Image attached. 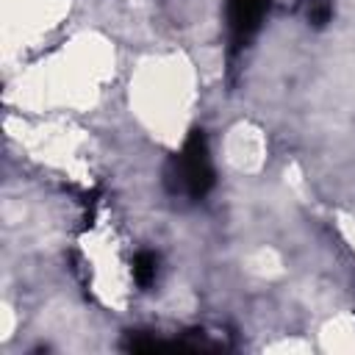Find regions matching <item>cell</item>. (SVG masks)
Here are the masks:
<instances>
[{"label": "cell", "instance_id": "1", "mask_svg": "<svg viewBox=\"0 0 355 355\" xmlns=\"http://www.w3.org/2000/svg\"><path fill=\"white\" fill-rule=\"evenodd\" d=\"M114 67V42L94 31H86L67 39L39 61L28 64L17 75L11 97H17V105L22 111L39 116L89 111L111 83Z\"/></svg>", "mask_w": 355, "mask_h": 355}, {"label": "cell", "instance_id": "2", "mask_svg": "<svg viewBox=\"0 0 355 355\" xmlns=\"http://www.w3.org/2000/svg\"><path fill=\"white\" fill-rule=\"evenodd\" d=\"M200 97V67L186 53L141 58L128 83L130 114L164 147H180Z\"/></svg>", "mask_w": 355, "mask_h": 355}, {"label": "cell", "instance_id": "3", "mask_svg": "<svg viewBox=\"0 0 355 355\" xmlns=\"http://www.w3.org/2000/svg\"><path fill=\"white\" fill-rule=\"evenodd\" d=\"M19 147L42 166L61 172L69 180L89 183L92 175V141L67 116H44L36 122L19 119Z\"/></svg>", "mask_w": 355, "mask_h": 355}, {"label": "cell", "instance_id": "4", "mask_svg": "<svg viewBox=\"0 0 355 355\" xmlns=\"http://www.w3.org/2000/svg\"><path fill=\"white\" fill-rule=\"evenodd\" d=\"M80 250H83V261L89 266V286L94 291V297L114 308L122 311L128 305V294H130V272L128 263L122 261L116 236L111 233L108 225H94L83 239H80Z\"/></svg>", "mask_w": 355, "mask_h": 355}, {"label": "cell", "instance_id": "5", "mask_svg": "<svg viewBox=\"0 0 355 355\" xmlns=\"http://www.w3.org/2000/svg\"><path fill=\"white\" fill-rule=\"evenodd\" d=\"M69 14V0H3V44L6 53L36 47Z\"/></svg>", "mask_w": 355, "mask_h": 355}, {"label": "cell", "instance_id": "6", "mask_svg": "<svg viewBox=\"0 0 355 355\" xmlns=\"http://www.w3.org/2000/svg\"><path fill=\"white\" fill-rule=\"evenodd\" d=\"M219 155L225 158V164L239 172V175H258L266 164L269 155V144H266V133L250 122L241 119L236 125H230L219 141Z\"/></svg>", "mask_w": 355, "mask_h": 355}, {"label": "cell", "instance_id": "7", "mask_svg": "<svg viewBox=\"0 0 355 355\" xmlns=\"http://www.w3.org/2000/svg\"><path fill=\"white\" fill-rule=\"evenodd\" d=\"M319 341L330 352H355V316L352 313L330 316L319 330Z\"/></svg>", "mask_w": 355, "mask_h": 355}, {"label": "cell", "instance_id": "8", "mask_svg": "<svg viewBox=\"0 0 355 355\" xmlns=\"http://www.w3.org/2000/svg\"><path fill=\"white\" fill-rule=\"evenodd\" d=\"M247 269H250L252 275L263 277V280H272V277L283 275V258H280V252L272 250V247H258L255 252H250Z\"/></svg>", "mask_w": 355, "mask_h": 355}, {"label": "cell", "instance_id": "9", "mask_svg": "<svg viewBox=\"0 0 355 355\" xmlns=\"http://www.w3.org/2000/svg\"><path fill=\"white\" fill-rule=\"evenodd\" d=\"M338 227H341V236H344V241L352 247V252H355V216H341L338 219Z\"/></svg>", "mask_w": 355, "mask_h": 355}]
</instances>
